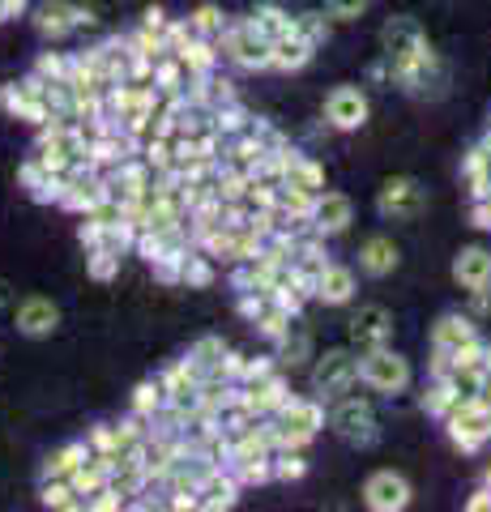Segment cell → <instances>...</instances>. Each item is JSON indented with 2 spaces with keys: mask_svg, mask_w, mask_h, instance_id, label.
Segmentation results:
<instances>
[{
  "mask_svg": "<svg viewBox=\"0 0 491 512\" xmlns=\"http://www.w3.org/2000/svg\"><path fill=\"white\" fill-rule=\"evenodd\" d=\"M94 18L86 9H77V5H69V0H43V5L35 9V26L43 30L47 39H65L69 30H77V26H90Z\"/></svg>",
  "mask_w": 491,
  "mask_h": 512,
  "instance_id": "1",
  "label": "cell"
},
{
  "mask_svg": "<svg viewBox=\"0 0 491 512\" xmlns=\"http://www.w3.org/2000/svg\"><path fill=\"white\" fill-rule=\"evenodd\" d=\"M56 303L52 299H43V295H30L18 303V333H26V338H47V333L56 329Z\"/></svg>",
  "mask_w": 491,
  "mask_h": 512,
  "instance_id": "2",
  "label": "cell"
},
{
  "mask_svg": "<svg viewBox=\"0 0 491 512\" xmlns=\"http://www.w3.org/2000/svg\"><path fill=\"white\" fill-rule=\"evenodd\" d=\"M368 504L372 508H402L406 504V483L393 474H376L368 483Z\"/></svg>",
  "mask_w": 491,
  "mask_h": 512,
  "instance_id": "3",
  "label": "cell"
},
{
  "mask_svg": "<svg viewBox=\"0 0 491 512\" xmlns=\"http://www.w3.org/2000/svg\"><path fill=\"white\" fill-rule=\"evenodd\" d=\"M86 457H90L86 444H65V448H56V453L47 457V466H43V478H69Z\"/></svg>",
  "mask_w": 491,
  "mask_h": 512,
  "instance_id": "4",
  "label": "cell"
},
{
  "mask_svg": "<svg viewBox=\"0 0 491 512\" xmlns=\"http://www.w3.org/2000/svg\"><path fill=\"white\" fill-rule=\"evenodd\" d=\"M329 116H334L342 128H351V124L363 120V99H359L355 90H338L334 99H329Z\"/></svg>",
  "mask_w": 491,
  "mask_h": 512,
  "instance_id": "5",
  "label": "cell"
},
{
  "mask_svg": "<svg viewBox=\"0 0 491 512\" xmlns=\"http://www.w3.org/2000/svg\"><path fill=\"white\" fill-rule=\"evenodd\" d=\"M487 274H491V261H487V252H479V248H470L462 261H457V278L470 282V286H483Z\"/></svg>",
  "mask_w": 491,
  "mask_h": 512,
  "instance_id": "6",
  "label": "cell"
},
{
  "mask_svg": "<svg viewBox=\"0 0 491 512\" xmlns=\"http://www.w3.org/2000/svg\"><path fill=\"white\" fill-rule=\"evenodd\" d=\"M385 205H389V210H402V214H415V210H419V188L410 184V180L389 184V192H385Z\"/></svg>",
  "mask_w": 491,
  "mask_h": 512,
  "instance_id": "7",
  "label": "cell"
},
{
  "mask_svg": "<svg viewBox=\"0 0 491 512\" xmlns=\"http://www.w3.org/2000/svg\"><path fill=\"white\" fill-rule=\"evenodd\" d=\"M380 333H385V312H380V308H368L355 320V338L372 342V338H380Z\"/></svg>",
  "mask_w": 491,
  "mask_h": 512,
  "instance_id": "8",
  "label": "cell"
},
{
  "mask_svg": "<svg viewBox=\"0 0 491 512\" xmlns=\"http://www.w3.org/2000/svg\"><path fill=\"white\" fill-rule=\"evenodd\" d=\"M372 376H376L380 384H402V380H406V367H402L398 359H385V355H380V359H372Z\"/></svg>",
  "mask_w": 491,
  "mask_h": 512,
  "instance_id": "9",
  "label": "cell"
},
{
  "mask_svg": "<svg viewBox=\"0 0 491 512\" xmlns=\"http://www.w3.org/2000/svg\"><path fill=\"white\" fill-rule=\"evenodd\" d=\"M389 265H393V248L385 244V239H372V244H368V269H372V274H385Z\"/></svg>",
  "mask_w": 491,
  "mask_h": 512,
  "instance_id": "10",
  "label": "cell"
},
{
  "mask_svg": "<svg viewBox=\"0 0 491 512\" xmlns=\"http://www.w3.org/2000/svg\"><path fill=\"white\" fill-rule=\"evenodd\" d=\"M346 214H351V205H346L342 197H329V201L321 205V218H329V222H325V227H334V231H338V227H342V222H346Z\"/></svg>",
  "mask_w": 491,
  "mask_h": 512,
  "instance_id": "11",
  "label": "cell"
},
{
  "mask_svg": "<svg viewBox=\"0 0 491 512\" xmlns=\"http://www.w3.org/2000/svg\"><path fill=\"white\" fill-rule=\"evenodd\" d=\"M329 299H346V291H351V278H346V274H329Z\"/></svg>",
  "mask_w": 491,
  "mask_h": 512,
  "instance_id": "12",
  "label": "cell"
},
{
  "mask_svg": "<svg viewBox=\"0 0 491 512\" xmlns=\"http://www.w3.org/2000/svg\"><path fill=\"white\" fill-rule=\"evenodd\" d=\"M0 303H9V286L5 282H0Z\"/></svg>",
  "mask_w": 491,
  "mask_h": 512,
  "instance_id": "13",
  "label": "cell"
}]
</instances>
